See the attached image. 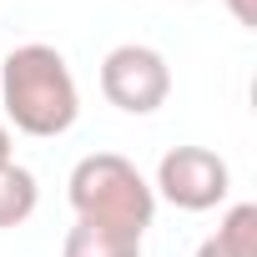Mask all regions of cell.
Here are the masks:
<instances>
[{
	"label": "cell",
	"instance_id": "6da1fadb",
	"mask_svg": "<svg viewBox=\"0 0 257 257\" xmlns=\"http://www.w3.org/2000/svg\"><path fill=\"white\" fill-rule=\"evenodd\" d=\"M0 106H6L11 126L26 137H66L81 116V91L66 66V56L46 41L16 46L0 61Z\"/></svg>",
	"mask_w": 257,
	"mask_h": 257
},
{
	"label": "cell",
	"instance_id": "7a4b0ae2",
	"mask_svg": "<svg viewBox=\"0 0 257 257\" xmlns=\"http://www.w3.org/2000/svg\"><path fill=\"white\" fill-rule=\"evenodd\" d=\"M66 197H71L76 222L132 232V237H147V227L157 217L152 182L137 172V162H126L121 152H91V157H81L71 167Z\"/></svg>",
	"mask_w": 257,
	"mask_h": 257
},
{
	"label": "cell",
	"instance_id": "3957f363",
	"mask_svg": "<svg viewBox=\"0 0 257 257\" xmlns=\"http://www.w3.org/2000/svg\"><path fill=\"white\" fill-rule=\"evenodd\" d=\"M101 96L126 111V116H152L167 106L172 96V66L157 46H142V41H126L116 51H106L101 61Z\"/></svg>",
	"mask_w": 257,
	"mask_h": 257
},
{
	"label": "cell",
	"instance_id": "277c9868",
	"mask_svg": "<svg viewBox=\"0 0 257 257\" xmlns=\"http://www.w3.org/2000/svg\"><path fill=\"white\" fill-rule=\"evenodd\" d=\"M177 212H212L232 192V172L212 147H172L157 162V187Z\"/></svg>",
	"mask_w": 257,
	"mask_h": 257
},
{
	"label": "cell",
	"instance_id": "5b68a950",
	"mask_svg": "<svg viewBox=\"0 0 257 257\" xmlns=\"http://www.w3.org/2000/svg\"><path fill=\"white\" fill-rule=\"evenodd\" d=\"M36 207H41V182H36V172L21 167V162H6V167H0V232L31 222Z\"/></svg>",
	"mask_w": 257,
	"mask_h": 257
},
{
	"label": "cell",
	"instance_id": "8992f818",
	"mask_svg": "<svg viewBox=\"0 0 257 257\" xmlns=\"http://www.w3.org/2000/svg\"><path fill=\"white\" fill-rule=\"evenodd\" d=\"M61 257H142V237L76 222V227L66 232V242H61Z\"/></svg>",
	"mask_w": 257,
	"mask_h": 257
},
{
	"label": "cell",
	"instance_id": "52a82bcc",
	"mask_svg": "<svg viewBox=\"0 0 257 257\" xmlns=\"http://www.w3.org/2000/svg\"><path fill=\"white\" fill-rule=\"evenodd\" d=\"M232 257H257V207L252 202H237V207H227V217H222V227L212 232Z\"/></svg>",
	"mask_w": 257,
	"mask_h": 257
},
{
	"label": "cell",
	"instance_id": "ba28073f",
	"mask_svg": "<svg viewBox=\"0 0 257 257\" xmlns=\"http://www.w3.org/2000/svg\"><path fill=\"white\" fill-rule=\"evenodd\" d=\"M222 6L232 11V21L242 31H257V0H222Z\"/></svg>",
	"mask_w": 257,
	"mask_h": 257
},
{
	"label": "cell",
	"instance_id": "9c48e42d",
	"mask_svg": "<svg viewBox=\"0 0 257 257\" xmlns=\"http://www.w3.org/2000/svg\"><path fill=\"white\" fill-rule=\"evenodd\" d=\"M197 257H232V252H227V247H222V242H217V237H207V242H202V247H197Z\"/></svg>",
	"mask_w": 257,
	"mask_h": 257
},
{
	"label": "cell",
	"instance_id": "30bf717a",
	"mask_svg": "<svg viewBox=\"0 0 257 257\" xmlns=\"http://www.w3.org/2000/svg\"><path fill=\"white\" fill-rule=\"evenodd\" d=\"M6 162H16V157H11V126L0 121V167H6Z\"/></svg>",
	"mask_w": 257,
	"mask_h": 257
}]
</instances>
